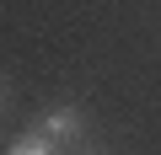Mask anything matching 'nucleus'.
Masks as SVG:
<instances>
[{
  "label": "nucleus",
  "instance_id": "obj_2",
  "mask_svg": "<svg viewBox=\"0 0 161 155\" xmlns=\"http://www.w3.org/2000/svg\"><path fill=\"white\" fill-rule=\"evenodd\" d=\"M6 155H54V139H48V134H27V139H16Z\"/></svg>",
  "mask_w": 161,
  "mask_h": 155
},
{
  "label": "nucleus",
  "instance_id": "obj_1",
  "mask_svg": "<svg viewBox=\"0 0 161 155\" xmlns=\"http://www.w3.org/2000/svg\"><path fill=\"white\" fill-rule=\"evenodd\" d=\"M43 134H48L54 144H59V139H75V134H80V112H75V107H54V112L43 118Z\"/></svg>",
  "mask_w": 161,
  "mask_h": 155
}]
</instances>
